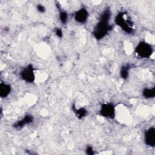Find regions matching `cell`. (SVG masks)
Listing matches in <instances>:
<instances>
[{
    "label": "cell",
    "mask_w": 155,
    "mask_h": 155,
    "mask_svg": "<svg viewBox=\"0 0 155 155\" xmlns=\"http://www.w3.org/2000/svg\"><path fill=\"white\" fill-rule=\"evenodd\" d=\"M111 12L110 8L104 9L99 16V19L92 31V35L97 41L104 38L113 29V25L110 23Z\"/></svg>",
    "instance_id": "cell-1"
},
{
    "label": "cell",
    "mask_w": 155,
    "mask_h": 155,
    "mask_svg": "<svg viewBox=\"0 0 155 155\" xmlns=\"http://www.w3.org/2000/svg\"><path fill=\"white\" fill-rule=\"evenodd\" d=\"M114 23L127 34H132L134 31V23L130 16L125 11H120L116 15Z\"/></svg>",
    "instance_id": "cell-2"
},
{
    "label": "cell",
    "mask_w": 155,
    "mask_h": 155,
    "mask_svg": "<svg viewBox=\"0 0 155 155\" xmlns=\"http://www.w3.org/2000/svg\"><path fill=\"white\" fill-rule=\"evenodd\" d=\"M136 54L141 59L149 58L153 53L152 45L146 41H140L134 48Z\"/></svg>",
    "instance_id": "cell-3"
},
{
    "label": "cell",
    "mask_w": 155,
    "mask_h": 155,
    "mask_svg": "<svg viewBox=\"0 0 155 155\" xmlns=\"http://www.w3.org/2000/svg\"><path fill=\"white\" fill-rule=\"evenodd\" d=\"M99 113L101 116L108 119L113 120L116 117V107L111 102H103L100 106Z\"/></svg>",
    "instance_id": "cell-4"
},
{
    "label": "cell",
    "mask_w": 155,
    "mask_h": 155,
    "mask_svg": "<svg viewBox=\"0 0 155 155\" xmlns=\"http://www.w3.org/2000/svg\"><path fill=\"white\" fill-rule=\"evenodd\" d=\"M19 76L23 81L31 84L35 81V68L31 64L22 68L19 72Z\"/></svg>",
    "instance_id": "cell-5"
},
{
    "label": "cell",
    "mask_w": 155,
    "mask_h": 155,
    "mask_svg": "<svg viewBox=\"0 0 155 155\" xmlns=\"http://www.w3.org/2000/svg\"><path fill=\"white\" fill-rule=\"evenodd\" d=\"M143 140L147 146L149 147L155 146V128L154 127H151L145 130Z\"/></svg>",
    "instance_id": "cell-6"
},
{
    "label": "cell",
    "mask_w": 155,
    "mask_h": 155,
    "mask_svg": "<svg viewBox=\"0 0 155 155\" xmlns=\"http://www.w3.org/2000/svg\"><path fill=\"white\" fill-rule=\"evenodd\" d=\"M89 17V13L87 8L82 7L78 10L74 14V21L81 24H84L87 22Z\"/></svg>",
    "instance_id": "cell-7"
},
{
    "label": "cell",
    "mask_w": 155,
    "mask_h": 155,
    "mask_svg": "<svg viewBox=\"0 0 155 155\" xmlns=\"http://www.w3.org/2000/svg\"><path fill=\"white\" fill-rule=\"evenodd\" d=\"M34 121V117L30 114H27L21 119L17 120L13 125V127L16 130H21L25 126L32 124Z\"/></svg>",
    "instance_id": "cell-8"
},
{
    "label": "cell",
    "mask_w": 155,
    "mask_h": 155,
    "mask_svg": "<svg viewBox=\"0 0 155 155\" xmlns=\"http://www.w3.org/2000/svg\"><path fill=\"white\" fill-rule=\"evenodd\" d=\"M12 90V88L10 84L1 81L0 83V97L2 99L7 97L10 95Z\"/></svg>",
    "instance_id": "cell-9"
},
{
    "label": "cell",
    "mask_w": 155,
    "mask_h": 155,
    "mask_svg": "<svg viewBox=\"0 0 155 155\" xmlns=\"http://www.w3.org/2000/svg\"><path fill=\"white\" fill-rule=\"evenodd\" d=\"M71 108L73 113L78 119H82L88 114V110L84 107L76 108L74 105H72Z\"/></svg>",
    "instance_id": "cell-10"
},
{
    "label": "cell",
    "mask_w": 155,
    "mask_h": 155,
    "mask_svg": "<svg viewBox=\"0 0 155 155\" xmlns=\"http://www.w3.org/2000/svg\"><path fill=\"white\" fill-rule=\"evenodd\" d=\"M131 70V65L130 64L123 65L119 70V75L120 78L123 79H127L130 74V71Z\"/></svg>",
    "instance_id": "cell-11"
},
{
    "label": "cell",
    "mask_w": 155,
    "mask_h": 155,
    "mask_svg": "<svg viewBox=\"0 0 155 155\" xmlns=\"http://www.w3.org/2000/svg\"><path fill=\"white\" fill-rule=\"evenodd\" d=\"M142 94L145 99H152L155 96V88H144L142 91Z\"/></svg>",
    "instance_id": "cell-12"
},
{
    "label": "cell",
    "mask_w": 155,
    "mask_h": 155,
    "mask_svg": "<svg viewBox=\"0 0 155 155\" xmlns=\"http://www.w3.org/2000/svg\"><path fill=\"white\" fill-rule=\"evenodd\" d=\"M59 19L62 24H66L68 19V15L67 12L64 10L60 11L59 13Z\"/></svg>",
    "instance_id": "cell-13"
},
{
    "label": "cell",
    "mask_w": 155,
    "mask_h": 155,
    "mask_svg": "<svg viewBox=\"0 0 155 155\" xmlns=\"http://www.w3.org/2000/svg\"><path fill=\"white\" fill-rule=\"evenodd\" d=\"M85 153L88 155H94L95 154L94 148L91 145H87L85 149Z\"/></svg>",
    "instance_id": "cell-14"
},
{
    "label": "cell",
    "mask_w": 155,
    "mask_h": 155,
    "mask_svg": "<svg viewBox=\"0 0 155 155\" xmlns=\"http://www.w3.org/2000/svg\"><path fill=\"white\" fill-rule=\"evenodd\" d=\"M54 32L55 33V35L59 38H62L63 36V31L61 28L59 27H56L54 29Z\"/></svg>",
    "instance_id": "cell-15"
},
{
    "label": "cell",
    "mask_w": 155,
    "mask_h": 155,
    "mask_svg": "<svg viewBox=\"0 0 155 155\" xmlns=\"http://www.w3.org/2000/svg\"><path fill=\"white\" fill-rule=\"evenodd\" d=\"M36 10L39 13H43L46 11L45 7L41 4H38L36 5Z\"/></svg>",
    "instance_id": "cell-16"
}]
</instances>
